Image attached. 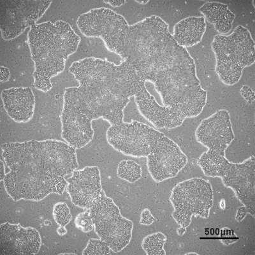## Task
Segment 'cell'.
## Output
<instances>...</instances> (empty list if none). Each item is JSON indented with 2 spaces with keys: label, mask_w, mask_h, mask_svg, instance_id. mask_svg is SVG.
Here are the masks:
<instances>
[{
  "label": "cell",
  "mask_w": 255,
  "mask_h": 255,
  "mask_svg": "<svg viewBox=\"0 0 255 255\" xmlns=\"http://www.w3.org/2000/svg\"><path fill=\"white\" fill-rule=\"evenodd\" d=\"M77 26L86 37L101 38L109 51L153 84L163 106L186 119L202 113L207 92L198 78L195 61L186 48L177 44L159 16L129 25L122 15L102 7L80 15Z\"/></svg>",
  "instance_id": "6da1fadb"
},
{
  "label": "cell",
  "mask_w": 255,
  "mask_h": 255,
  "mask_svg": "<svg viewBox=\"0 0 255 255\" xmlns=\"http://www.w3.org/2000/svg\"><path fill=\"white\" fill-rule=\"evenodd\" d=\"M69 72L79 86L64 92L61 136L76 149L93 140V120L102 118L111 125L123 124L125 109L146 84L126 61L116 65L88 57L73 63Z\"/></svg>",
  "instance_id": "7a4b0ae2"
},
{
  "label": "cell",
  "mask_w": 255,
  "mask_h": 255,
  "mask_svg": "<svg viewBox=\"0 0 255 255\" xmlns=\"http://www.w3.org/2000/svg\"><path fill=\"white\" fill-rule=\"evenodd\" d=\"M1 156L9 170L4 189L14 202L62 195L68 184L65 177L79 167L76 149L60 140L4 143Z\"/></svg>",
  "instance_id": "3957f363"
},
{
  "label": "cell",
  "mask_w": 255,
  "mask_h": 255,
  "mask_svg": "<svg viewBox=\"0 0 255 255\" xmlns=\"http://www.w3.org/2000/svg\"><path fill=\"white\" fill-rule=\"evenodd\" d=\"M81 37L71 25L53 20L34 25L28 32V43L34 63L33 86L40 92H49L51 79L62 73L66 61L77 51Z\"/></svg>",
  "instance_id": "277c9868"
},
{
  "label": "cell",
  "mask_w": 255,
  "mask_h": 255,
  "mask_svg": "<svg viewBox=\"0 0 255 255\" xmlns=\"http://www.w3.org/2000/svg\"><path fill=\"white\" fill-rule=\"evenodd\" d=\"M195 138L207 148L197 159L206 176L221 177L230 161L225 151L235 139L229 111L220 109L200 122L195 130Z\"/></svg>",
  "instance_id": "5b68a950"
},
{
  "label": "cell",
  "mask_w": 255,
  "mask_h": 255,
  "mask_svg": "<svg viewBox=\"0 0 255 255\" xmlns=\"http://www.w3.org/2000/svg\"><path fill=\"white\" fill-rule=\"evenodd\" d=\"M211 47L215 55L216 74L225 85L238 83L243 70L255 63V41L250 31L241 25L229 35H216Z\"/></svg>",
  "instance_id": "8992f818"
},
{
  "label": "cell",
  "mask_w": 255,
  "mask_h": 255,
  "mask_svg": "<svg viewBox=\"0 0 255 255\" xmlns=\"http://www.w3.org/2000/svg\"><path fill=\"white\" fill-rule=\"evenodd\" d=\"M169 201L172 216L180 227L190 226L193 216L207 219L213 206L214 191L210 182L194 177L180 182L172 189Z\"/></svg>",
  "instance_id": "52a82bcc"
},
{
  "label": "cell",
  "mask_w": 255,
  "mask_h": 255,
  "mask_svg": "<svg viewBox=\"0 0 255 255\" xmlns=\"http://www.w3.org/2000/svg\"><path fill=\"white\" fill-rule=\"evenodd\" d=\"M88 209L95 233L108 244L112 251L119 253L128 247L131 240L133 223L123 216L111 198L100 196Z\"/></svg>",
  "instance_id": "ba28073f"
},
{
  "label": "cell",
  "mask_w": 255,
  "mask_h": 255,
  "mask_svg": "<svg viewBox=\"0 0 255 255\" xmlns=\"http://www.w3.org/2000/svg\"><path fill=\"white\" fill-rule=\"evenodd\" d=\"M163 133L137 121L111 125L107 141L116 151L132 158H146L151 153Z\"/></svg>",
  "instance_id": "9c48e42d"
},
{
  "label": "cell",
  "mask_w": 255,
  "mask_h": 255,
  "mask_svg": "<svg viewBox=\"0 0 255 255\" xmlns=\"http://www.w3.org/2000/svg\"><path fill=\"white\" fill-rule=\"evenodd\" d=\"M51 1L1 0L0 1V30L1 37L12 40L26 29L36 24L51 5Z\"/></svg>",
  "instance_id": "30bf717a"
},
{
  "label": "cell",
  "mask_w": 255,
  "mask_h": 255,
  "mask_svg": "<svg viewBox=\"0 0 255 255\" xmlns=\"http://www.w3.org/2000/svg\"><path fill=\"white\" fill-rule=\"evenodd\" d=\"M146 159L148 172L158 183L176 177L188 161L187 156L177 143L164 134Z\"/></svg>",
  "instance_id": "8fae6325"
},
{
  "label": "cell",
  "mask_w": 255,
  "mask_h": 255,
  "mask_svg": "<svg viewBox=\"0 0 255 255\" xmlns=\"http://www.w3.org/2000/svg\"><path fill=\"white\" fill-rule=\"evenodd\" d=\"M223 185L233 190L237 199L247 207L250 215L255 214V158L254 155L242 163L230 162L222 176Z\"/></svg>",
  "instance_id": "7c38bea8"
},
{
  "label": "cell",
  "mask_w": 255,
  "mask_h": 255,
  "mask_svg": "<svg viewBox=\"0 0 255 255\" xmlns=\"http://www.w3.org/2000/svg\"><path fill=\"white\" fill-rule=\"evenodd\" d=\"M67 191L75 206L90 209L95 199L105 195L101 184V174L97 166L76 170L72 176L66 179Z\"/></svg>",
  "instance_id": "4fadbf2b"
},
{
  "label": "cell",
  "mask_w": 255,
  "mask_h": 255,
  "mask_svg": "<svg viewBox=\"0 0 255 255\" xmlns=\"http://www.w3.org/2000/svg\"><path fill=\"white\" fill-rule=\"evenodd\" d=\"M0 247L3 255H36L42 247V238L35 228L20 224L2 223Z\"/></svg>",
  "instance_id": "5bb4252c"
},
{
  "label": "cell",
  "mask_w": 255,
  "mask_h": 255,
  "mask_svg": "<svg viewBox=\"0 0 255 255\" xmlns=\"http://www.w3.org/2000/svg\"><path fill=\"white\" fill-rule=\"evenodd\" d=\"M138 113L158 129H174L183 125L185 117L167 107L161 106L153 96L143 87L134 97Z\"/></svg>",
  "instance_id": "9a60e30c"
},
{
  "label": "cell",
  "mask_w": 255,
  "mask_h": 255,
  "mask_svg": "<svg viewBox=\"0 0 255 255\" xmlns=\"http://www.w3.org/2000/svg\"><path fill=\"white\" fill-rule=\"evenodd\" d=\"M4 110L13 122L27 124L33 119L35 109V97L29 87L4 89L1 92Z\"/></svg>",
  "instance_id": "2e32d148"
},
{
  "label": "cell",
  "mask_w": 255,
  "mask_h": 255,
  "mask_svg": "<svg viewBox=\"0 0 255 255\" xmlns=\"http://www.w3.org/2000/svg\"><path fill=\"white\" fill-rule=\"evenodd\" d=\"M206 31V22L204 17L189 16L175 24L172 35L177 44L186 48L201 42Z\"/></svg>",
  "instance_id": "e0dca14e"
},
{
  "label": "cell",
  "mask_w": 255,
  "mask_h": 255,
  "mask_svg": "<svg viewBox=\"0 0 255 255\" xmlns=\"http://www.w3.org/2000/svg\"><path fill=\"white\" fill-rule=\"evenodd\" d=\"M205 19L214 25L219 35H225L232 30L235 14L229 6L219 2H207L199 8Z\"/></svg>",
  "instance_id": "ac0fdd59"
},
{
  "label": "cell",
  "mask_w": 255,
  "mask_h": 255,
  "mask_svg": "<svg viewBox=\"0 0 255 255\" xmlns=\"http://www.w3.org/2000/svg\"><path fill=\"white\" fill-rule=\"evenodd\" d=\"M167 241V236L162 232H157L149 234L143 238L142 242V248L148 255H165L164 246Z\"/></svg>",
  "instance_id": "d6986e66"
},
{
  "label": "cell",
  "mask_w": 255,
  "mask_h": 255,
  "mask_svg": "<svg viewBox=\"0 0 255 255\" xmlns=\"http://www.w3.org/2000/svg\"><path fill=\"white\" fill-rule=\"evenodd\" d=\"M117 175L129 183H135L142 177V167L132 159H124L118 163Z\"/></svg>",
  "instance_id": "ffe728a7"
},
{
  "label": "cell",
  "mask_w": 255,
  "mask_h": 255,
  "mask_svg": "<svg viewBox=\"0 0 255 255\" xmlns=\"http://www.w3.org/2000/svg\"><path fill=\"white\" fill-rule=\"evenodd\" d=\"M52 216L57 225L63 227L67 226L72 218L70 207L67 203L63 202H57L54 205Z\"/></svg>",
  "instance_id": "44dd1931"
},
{
  "label": "cell",
  "mask_w": 255,
  "mask_h": 255,
  "mask_svg": "<svg viewBox=\"0 0 255 255\" xmlns=\"http://www.w3.org/2000/svg\"><path fill=\"white\" fill-rule=\"evenodd\" d=\"M111 252L113 251L108 244L101 239H89L87 245L82 252V255H109L111 254Z\"/></svg>",
  "instance_id": "7402d4cb"
},
{
  "label": "cell",
  "mask_w": 255,
  "mask_h": 255,
  "mask_svg": "<svg viewBox=\"0 0 255 255\" xmlns=\"http://www.w3.org/2000/svg\"><path fill=\"white\" fill-rule=\"evenodd\" d=\"M74 224L77 229L84 233H90L94 230V224L90 210L86 209L85 211L77 215L75 218Z\"/></svg>",
  "instance_id": "603a6c76"
},
{
  "label": "cell",
  "mask_w": 255,
  "mask_h": 255,
  "mask_svg": "<svg viewBox=\"0 0 255 255\" xmlns=\"http://www.w3.org/2000/svg\"><path fill=\"white\" fill-rule=\"evenodd\" d=\"M154 216H152L151 211L149 209H144L141 212L139 223L140 225L149 226L154 222Z\"/></svg>",
  "instance_id": "cb8c5ba5"
},
{
  "label": "cell",
  "mask_w": 255,
  "mask_h": 255,
  "mask_svg": "<svg viewBox=\"0 0 255 255\" xmlns=\"http://www.w3.org/2000/svg\"><path fill=\"white\" fill-rule=\"evenodd\" d=\"M247 214H249V212H248L247 207L243 206L242 207H239L237 211V213L235 217V219L238 222H243L246 216L247 215Z\"/></svg>",
  "instance_id": "d4e9b609"
},
{
  "label": "cell",
  "mask_w": 255,
  "mask_h": 255,
  "mask_svg": "<svg viewBox=\"0 0 255 255\" xmlns=\"http://www.w3.org/2000/svg\"><path fill=\"white\" fill-rule=\"evenodd\" d=\"M10 78V72L8 68L1 66L0 67V80L1 83L8 82Z\"/></svg>",
  "instance_id": "484cf974"
},
{
  "label": "cell",
  "mask_w": 255,
  "mask_h": 255,
  "mask_svg": "<svg viewBox=\"0 0 255 255\" xmlns=\"http://www.w3.org/2000/svg\"><path fill=\"white\" fill-rule=\"evenodd\" d=\"M103 3L113 6V7H120V6L124 5V4L127 3V1H104Z\"/></svg>",
  "instance_id": "4316f807"
},
{
  "label": "cell",
  "mask_w": 255,
  "mask_h": 255,
  "mask_svg": "<svg viewBox=\"0 0 255 255\" xmlns=\"http://www.w3.org/2000/svg\"><path fill=\"white\" fill-rule=\"evenodd\" d=\"M5 163L3 157L1 156V176H0V181H3L5 177Z\"/></svg>",
  "instance_id": "83f0119b"
},
{
  "label": "cell",
  "mask_w": 255,
  "mask_h": 255,
  "mask_svg": "<svg viewBox=\"0 0 255 255\" xmlns=\"http://www.w3.org/2000/svg\"><path fill=\"white\" fill-rule=\"evenodd\" d=\"M56 233L58 236H64L68 233V231L66 229L65 227L59 226L58 229L56 230Z\"/></svg>",
  "instance_id": "f1b7e54d"
},
{
  "label": "cell",
  "mask_w": 255,
  "mask_h": 255,
  "mask_svg": "<svg viewBox=\"0 0 255 255\" xmlns=\"http://www.w3.org/2000/svg\"><path fill=\"white\" fill-rule=\"evenodd\" d=\"M186 232V228H184L182 227H180L178 229H177V234H178L179 236H183L185 234Z\"/></svg>",
  "instance_id": "f546056e"
},
{
  "label": "cell",
  "mask_w": 255,
  "mask_h": 255,
  "mask_svg": "<svg viewBox=\"0 0 255 255\" xmlns=\"http://www.w3.org/2000/svg\"><path fill=\"white\" fill-rule=\"evenodd\" d=\"M136 3L141 4V5H145L147 3H149V1H135Z\"/></svg>",
  "instance_id": "4dcf8cb0"
},
{
  "label": "cell",
  "mask_w": 255,
  "mask_h": 255,
  "mask_svg": "<svg viewBox=\"0 0 255 255\" xmlns=\"http://www.w3.org/2000/svg\"><path fill=\"white\" fill-rule=\"evenodd\" d=\"M186 255H199V254H197V253H195V252H190V253H187V254H185Z\"/></svg>",
  "instance_id": "1f68e13d"
}]
</instances>
